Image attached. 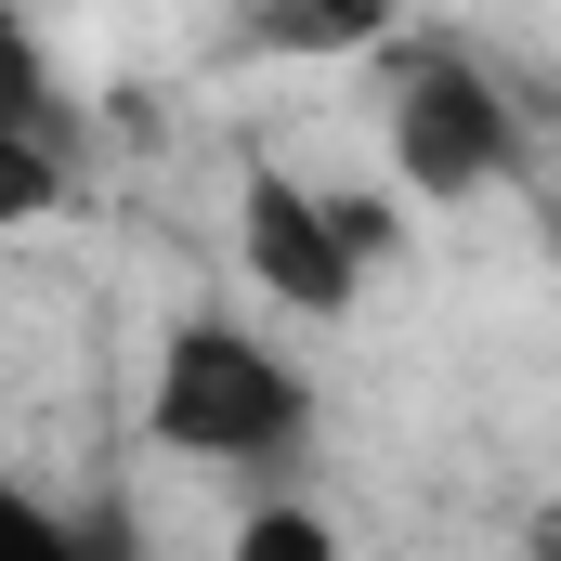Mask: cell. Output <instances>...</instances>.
I'll return each mask as SVG.
<instances>
[{
  "label": "cell",
  "mask_w": 561,
  "mask_h": 561,
  "mask_svg": "<svg viewBox=\"0 0 561 561\" xmlns=\"http://www.w3.org/2000/svg\"><path fill=\"white\" fill-rule=\"evenodd\" d=\"M536 561H561V510H549V523H536Z\"/></svg>",
  "instance_id": "obj_7"
},
{
  "label": "cell",
  "mask_w": 561,
  "mask_h": 561,
  "mask_svg": "<svg viewBox=\"0 0 561 561\" xmlns=\"http://www.w3.org/2000/svg\"><path fill=\"white\" fill-rule=\"evenodd\" d=\"M144 431L170 457H275L287 431H300V379H287V353H262L249 327H183L157 353Z\"/></svg>",
  "instance_id": "obj_1"
},
{
  "label": "cell",
  "mask_w": 561,
  "mask_h": 561,
  "mask_svg": "<svg viewBox=\"0 0 561 561\" xmlns=\"http://www.w3.org/2000/svg\"><path fill=\"white\" fill-rule=\"evenodd\" d=\"M236 249H249V275L275 287L287 313H340L353 275H366V249L340 236V196H313V183H287V170H249V196H236Z\"/></svg>",
  "instance_id": "obj_3"
},
{
  "label": "cell",
  "mask_w": 561,
  "mask_h": 561,
  "mask_svg": "<svg viewBox=\"0 0 561 561\" xmlns=\"http://www.w3.org/2000/svg\"><path fill=\"white\" fill-rule=\"evenodd\" d=\"M249 39L262 53H353V39H392V0H262Z\"/></svg>",
  "instance_id": "obj_4"
},
{
  "label": "cell",
  "mask_w": 561,
  "mask_h": 561,
  "mask_svg": "<svg viewBox=\"0 0 561 561\" xmlns=\"http://www.w3.org/2000/svg\"><path fill=\"white\" fill-rule=\"evenodd\" d=\"M222 561H340V536H327L313 510H262V523H236Z\"/></svg>",
  "instance_id": "obj_5"
},
{
  "label": "cell",
  "mask_w": 561,
  "mask_h": 561,
  "mask_svg": "<svg viewBox=\"0 0 561 561\" xmlns=\"http://www.w3.org/2000/svg\"><path fill=\"white\" fill-rule=\"evenodd\" d=\"M66 561H144L131 510H79V523H66Z\"/></svg>",
  "instance_id": "obj_6"
},
{
  "label": "cell",
  "mask_w": 561,
  "mask_h": 561,
  "mask_svg": "<svg viewBox=\"0 0 561 561\" xmlns=\"http://www.w3.org/2000/svg\"><path fill=\"white\" fill-rule=\"evenodd\" d=\"M392 170L419 183V196H483V183H510L523 170V131H510V105H496V79L470 66V53H405V79H392Z\"/></svg>",
  "instance_id": "obj_2"
}]
</instances>
